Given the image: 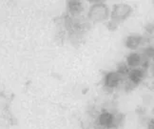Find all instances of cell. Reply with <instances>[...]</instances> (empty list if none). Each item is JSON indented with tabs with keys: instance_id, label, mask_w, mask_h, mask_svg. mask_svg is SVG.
<instances>
[{
	"instance_id": "obj_1",
	"label": "cell",
	"mask_w": 154,
	"mask_h": 129,
	"mask_svg": "<svg viewBox=\"0 0 154 129\" xmlns=\"http://www.w3.org/2000/svg\"><path fill=\"white\" fill-rule=\"evenodd\" d=\"M132 13V9L129 5L125 3H118L113 6V9L111 11V21L109 24V29H114L119 25V23L126 20L128 17Z\"/></svg>"
},
{
	"instance_id": "obj_11",
	"label": "cell",
	"mask_w": 154,
	"mask_h": 129,
	"mask_svg": "<svg viewBox=\"0 0 154 129\" xmlns=\"http://www.w3.org/2000/svg\"><path fill=\"white\" fill-rule=\"evenodd\" d=\"M149 129H154V120H152V121L149 122Z\"/></svg>"
},
{
	"instance_id": "obj_3",
	"label": "cell",
	"mask_w": 154,
	"mask_h": 129,
	"mask_svg": "<svg viewBox=\"0 0 154 129\" xmlns=\"http://www.w3.org/2000/svg\"><path fill=\"white\" fill-rule=\"evenodd\" d=\"M97 122L99 126H101L106 129H109L114 125L115 122V117L109 111L104 110L98 115Z\"/></svg>"
},
{
	"instance_id": "obj_7",
	"label": "cell",
	"mask_w": 154,
	"mask_h": 129,
	"mask_svg": "<svg viewBox=\"0 0 154 129\" xmlns=\"http://www.w3.org/2000/svg\"><path fill=\"white\" fill-rule=\"evenodd\" d=\"M128 79L134 84H139L144 79V73L140 69H132L128 73Z\"/></svg>"
},
{
	"instance_id": "obj_10",
	"label": "cell",
	"mask_w": 154,
	"mask_h": 129,
	"mask_svg": "<svg viewBox=\"0 0 154 129\" xmlns=\"http://www.w3.org/2000/svg\"><path fill=\"white\" fill-rule=\"evenodd\" d=\"M146 54L149 55V56H153V55H154V49H152V48L147 49V50H146Z\"/></svg>"
},
{
	"instance_id": "obj_2",
	"label": "cell",
	"mask_w": 154,
	"mask_h": 129,
	"mask_svg": "<svg viewBox=\"0 0 154 129\" xmlns=\"http://www.w3.org/2000/svg\"><path fill=\"white\" fill-rule=\"evenodd\" d=\"M109 10L106 4L103 2H95L91 6L88 16L93 23H100L108 19Z\"/></svg>"
},
{
	"instance_id": "obj_8",
	"label": "cell",
	"mask_w": 154,
	"mask_h": 129,
	"mask_svg": "<svg viewBox=\"0 0 154 129\" xmlns=\"http://www.w3.org/2000/svg\"><path fill=\"white\" fill-rule=\"evenodd\" d=\"M141 60L142 58L139 54H137V53H131L127 57V65L128 67L135 68L141 63Z\"/></svg>"
},
{
	"instance_id": "obj_4",
	"label": "cell",
	"mask_w": 154,
	"mask_h": 129,
	"mask_svg": "<svg viewBox=\"0 0 154 129\" xmlns=\"http://www.w3.org/2000/svg\"><path fill=\"white\" fill-rule=\"evenodd\" d=\"M122 80V76L118 72H109L105 75L104 84L109 89H114L120 84Z\"/></svg>"
},
{
	"instance_id": "obj_5",
	"label": "cell",
	"mask_w": 154,
	"mask_h": 129,
	"mask_svg": "<svg viewBox=\"0 0 154 129\" xmlns=\"http://www.w3.org/2000/svg\"><path fill=\"white\" fill-rule=\"evenodd\" d=\"M67 9L72 15H80L84 11V3L78 0H69L67 2Z\"/></svg>"
},
{
	"instance_id": "obj_6",
	"label": "cell",
	"mask_w": 154,
	"mask_h": 129,
	"mask_svg": "<svg viewBox=\"0 0 154 129\" xmlns=\"http://www.w3.org/2000/svg\"><path fill=\"white\" fill-rule=\"evenodd\" d=\"M142 39L143 38H142L141 36H138V34H131V36H128L126 38L125 45L127 48L130 50H136L140 46Z\"/></svg>"
},
{
	"instance_id": "obj_9",
	"label": "cell",
	"mask_w": 154,
	"mask_h": 129,
	"mask_svg": "<svg viewBox=\"0 0 154 129\" xmlns=\"http://www.w3.org/2000/svg\"><path fill=\"white\" fill-rule=\"evenodd\" d=\"M116 72H118L119 73L121 76L122 75H125V74H127L128 72V66L127 65V64H120L119 65V67H118V70Z\"/></svg>"
}]
</instances>
